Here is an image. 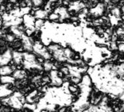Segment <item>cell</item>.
<instances>
[{"label":"cell","instance_id":"cell-10","mask_svg":"<svg viewBox=\"0 0 124 112\" xmlns=\"http://www.w3.org/2000/svg\"><path fill=\"white\" fill-rule=\"evenodd\" d=\"M13 77L17 79H23L26 77V73L23 70H16L13 72Z\"/></svg>","mask_w":124,"mask_h":112},{"label":"cell","instance_id":"cell-8","mask_svg":"<svg viewBox=\"0 0 124 112\" xmlns=\"http://www.w3.org/2000/svg\"><path fill=\"white\" fill-rule=\"evenodd\" d=\"M13 59L15 61L16 64H21L23 63V53L19 52H13Z\"/></svg>","mask_w":124,"mask_h":112},{"label":"cell","instance_id":"cell-9","mask_svg":"<svg viewBox=\"0 0 124 112\" xmlns=\"http://www.w3.org/2000/svg\"><path fill=\"white\" fill-rule=\"evenodd\" d=\"M13 72V69L11 66H3L0 67V75L1 76H8Z\"/></svg>","mask_w":124,"mask_h":112},{"label":"cell","instance_id":"cell-2","mask_svg":"<svg viewBox=\"0 0 124 112\" xmlns=\"http://www.w3.org/2000/svg\"><path fill=\"white\" fill-rule=\"evenodd\" d=\"M2 19L5 26H18L23 22V19L18 17H16L11 14H4Z\"/></svg>","mask_w":124,"mask_h":112},{"label":"cell","instance_id":"cell-1","mask_svg":"<svg viewBox=\"0 0 124 112\" xmlns=\"http://www.w3.org/2000/svg\"><path fill=\"white\" fill-rule=\"evenodd\" d=\"M8 104L15 109H21L26 103V98L19 92H13L6 100Z\"/></svg>","mask_w":124,"mask_h":112},{"label":"cell","instance_id":"cell-15","mask_svg":"<svg viewBox=\"0 0 124 112\" xmlns=\"http://www.w3.org/2000/svg\"><path fill=\"white\" fill-rule=\"evenodd\" d=\"M2 17L1 16V15H0V25L2 24Z\"/></svg>","mask_w":124,"mask_h":112},{"label":"cell","instance_id":"cell-12","mask_svg":"<svg viewBox=\"0 0 124 112\" xmlns=\"http://www.w3.org/2000/svg\"><path fill=\"white\" fill-rule=\"evenodd\" d=\"M45 22H46V21L43 20V19H36L35 29L36 30H41L44 27V26L45 24Z\"/></svg>","mask_w":124,"mask_h":112},{"label":"cell","instance_id":"cell-5","mask_svg":"<svg viewBox=\"0 0 124 112\" xmlns=\"http://www.w3.org/2000/svg\"><path fill=\"white\" fill-rule=\"evenodd\" d=\"M13 59V52L10 49L6 50L3 54L0 55V66H7Z\"/></svg>","mask_w":124,"mask_h":112},{"label":"cell","instance_id":"cell-14","mask_svg":"<svg viewBox=\"0 0 124 112\" xmlns=\"http://www.w3.org/2000/svg\"><path fill=\"white\" fill-rule=\"evenodd\" d=\"M14 39H15V37H14L13 36H11V35H8V36H7V39H8V41H10V42L13 41Z\"/></svg>","mask_w":124,"mask_h":112},{"label":"cell","instance_id":"cell-4","mask_svg":"<svg viewBox=\"0 0 124 112\" xmlns=\"http://www.w3.org/2000/svg\"><path fill=\"white\" fill-rule=\"evenodd\" d=\"M35 21H36L35 17L31 15L27 14L23 17V22L24 26L26 27V29H30V30L35 31H36Z\"/></svg>","mask_w":124,"mask_h":112},{"label":"cell","instance_id":"cell-7","mask_svg":"<svg viewBox=\"0 0 124 112\" xmlns=\"http://www.w3.org/2000/svg\"><path fill=\"white\" fill-rule=\"evenodd\" d=\"M48 15L49 13L42 8H39L36 10L34 11V15L36 19H43L45 21H47Z\"/></svg>","mask_w":124,"mask_h":112},{"label":"cell","instance_id":"cell-3","mask_svg":"<svg viewBox=\"0 0 124 112\" xmlns=\"http://www.w3.org/2000/svg\"><path fill=\"white\" fill-rule=\"evenodd\" d=\"M21 39L22 40V44H23V49L25 50H26V52H32L33 51V46H34V44L35 41H34L31 37L28 36L25 34H23L21 36Z\"/></svg>","mask_w":124,"mask_h":112},{"label":"cell","instance_id":"cell-13","mask_svg":"<svg viewBox=\"0 0 124 112\" xmlns=\"http://www.w3.org/2000/svg\"><path fill=\"white\" fill-rule=\"evenodd\" d=\"M11 31H13V33L16 35V36H18V37H21V36L24 34V32H23V31L22 30V29H21V28H18V27H17V26H12L11 27Z\"/></svg>","mask_w":124,"mask_h":112},{"label":"cell","instance_id":"cell-16","mask_svg":"<svg viewBox=\"0 0 124 112\" xmlns=\"http://www.w3.org/2000/svg\"><path fill=\"white\" fill-rule=\"evenodd\" d=\"M2 2V0H0V2Z\"/></svg>","mask_w":124,"mask_h":112},{"label":"cell","instance_id":"cell-6","mask_svg":"<svg viewBox=\"0 0 124 112\" xmlns=\"http://www.w3.org/2000/svg\"><path fill=\"white\" fill-rule=\"evenodd\" d=\"M10 84H3L0 85V98H7L8 96H10L13 91L10 87Z\"/></svg>","mask_w":124,"mask_h":112},{"label":"cell","instance_id":"cell-11","mask_svg":"<svg viewBox=\"0 0 124 112\" xmlns=\"http://www.w3.org/2000/svg\"><path fill=\"white\" fill-rule=\"evenodd\" d=\"M16 79L13 77L10 76H2L0 78V81L2 84H13L15 82Z\"/></svg>","mask_w":124,"mask_h":112}]
</instances>
